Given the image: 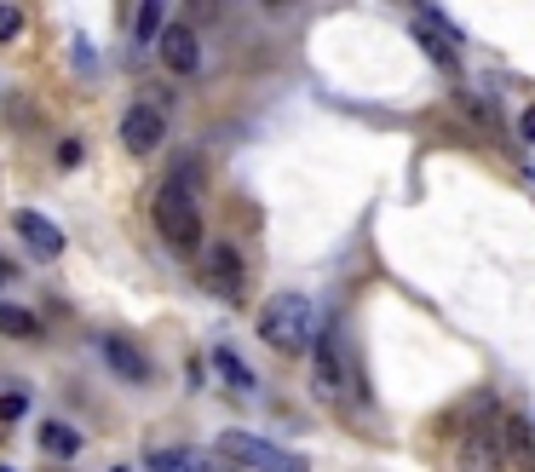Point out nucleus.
<instances>
[{
  "label": "nucleus",
  "mask_w": 535,
  "mask_h": 472,
  "mask_svg": "<svg viewBox=\"0 0 535 472\" xmlns=\"http://www.w3.org/2000/svg\"><path fill=\"white\" fill-rule=\"evenodd\" d=\"M317 334H323V323H317V306H311L305 294H271V300L259 306V340H265L271 352L305 357L317 346Z\"/></svg>",
  "instance_id": "1"
},
{
  "label": "nucleus",
  "mask_w": 535,
  "mask_h": 472,
  "mask_svg": "<svg viewBox=\"0 0 535 472\" xmlns=\"http://www.w3.org/2000/svg\"><path fill=\"white\" fill-rule=\"evenodd\" d=\"M156 231H162V242L173 248V254H196L202 248V208H196V190L185 185V179H162V190H156Z\"/></svg>",
  "instance_id": "2"
},
{
  "label": "nucleus",
  "mask_w": 535,
  "mask_h": 472,
  "mask_svg": "<svg viewBox=\"0 0 535 472\" xmlns=\"http://www.w3.org/2000/svg\"><path fill=\"white\" fill-rule=\"evenodd\" d=\"M461 472H507V444H501V415L489 409L461 432Z\"/></svg>",
  "instance_id": "3"
},
{
  "label": "nucleus",
  "mask_w": 535,
  "mask_h": 472,
  "mask_svg": "<svg viewBox=\"0 0 535 472\" xmlns=\"http://www.w3.org/2000/svg\"><path fill=\"white\" fill-rule=\"evenodd\" d=\"M219 455H225V461H242V467H254V472H305L300 455L265 444L254 432H219Z\"/></svg>",
  "instance_id": "4"
},
{
  "label": "nucleus",
  "mask_w": 535,
  "mask_h": 472,
  "mask_svg": "<svg viewBox=\"0 0 535 472\" xmlns=\"http://www.w3.org/2000/svg\"><path fill=\"white\" fill-rule=\"evenodd\" d=\"M311 386H317V398L328 403H346V346H340V329H328L317 334V346H311Z\"/></svg>",
  "instance_id": "5"
},
{
  "label": "nucleus",
  "mask_w": 535,
  "mask_h": 472,
  "mask_svg": "<svg viewBox=\"0 0 535 472\" xmlns=\"http://www.w3.org/2000/svg\"><path fill=\"white\" fill-rule=\"evenodd\" d=\"M167 139V121L156 104H133L127 116H121V144L133 150V156H156V144Z\"/></svg>",
  "instance_id": "6"
},
{
  "label": "nucleus",
  "mask_w": 535,
  "mask_h": 472,
  "mask_svg": "<svg viewBox=\"0 0 535 472\" xmlns=\"http://www.w3.org/2000/svg\"><path fill=\"white\" fill-rule=\"evenodd\" d=\"M202 271H208V288H219L225 300H242V294H248V271H242V254H236L231 242H213Z\"/></svg>",
  "instance_id": "7"
},
{
  "label": "nucleus",
  "mask_w": 535,
  "mask_h": 472,
  "mask_svg": "<svg viewBox=\"0 0 535 472\" xmlns=\"http://www.w3.org/2000/svg\"><path fill=\"white\" fill-rule=\"evenodd\" d=\"M156 52H162V64L173 75H196V70H202V41H196V29H190V24H167L162 41H156Z\"/></svg>",
  "instance_id": "8"
},
{
  "label": "nucleus",
  "mask_w": 535,
  "mask_h": 472,
  "mask_svg": "<svg viewBox=\"0 0 535 472\" xmlns=\"http://www.w3.org/2000/svg\"><path fill=\"white\" fill-rule=\"evenodd\" d=\"M12 225H18V236H24V248L35 254V260H58V254H64V231L52 225L47 213H29L24 208Z\"/></svg>",
  "instance_id": "9"
},
{
  "label": "nucleus",
  "mask_w": 535,
  "mask_h": 472,
  "mask_svg": "<svg viewBox=\"0 0 535 472\" xmlns=\"http://www.w3.org/2000/svg\"><path fill=\"white\" fill-rule=\"evenodd\" d=\"M501 444H507V467L535 472V415H501Z\"/></svg>",
  "instance_id": "10"
},
{
  "label": "nucleus",
  "mask_w": 535,
  "mask_h": 472,
  "mask_svg": "<svg viewBox=\"0 0 535 472\" xmlns=\"http://www.w3.org/2000/svg\"><path fill=\"white\" fill-rule=\"evenodd\" d=\"M104 357H110V369H116L127 386H144V380H150V357H144L127 334H104Z\"/></svg>",
  "instance_id": "11"
},
{
  "label": "nucleus",
  "mask_w": 535,
  "mask_h": 472,
  "mask_svg": "<svg viewBox=\"0 0 535 472\" xmlns=\"http://www.w3.org/2000/svg\"><path fill=\"white\" fill-rule=\"evenodd\" d=\"M415 35H420V47L432 52L438 64H455V47H449V41H455V29L443 24L438 12H420V18H415Z\"/></svg>",
  "instance_id": "12"
},
{
  "label": "nucleus",
  "mask_w": 535,
  "mask_h": 472,
  "mask_svg": "<svg viewBox=\"0 0 535 472\" xmlns=\"http://www.w3.org/2000/svg\"><path fill=\"white\" fill-rule=\"evenodd\" d=\"M41 449L58 455V461H75V455H81V432L64 426V421H41Z\"/></svg>",
  "instance_id": "13"
},
{
  "label": "nucleus",
  "mask_w": 535,
  "mask_h": 472,
  "mask_svg": "<svg viewBox=\"0 0 535 472\" xmlns=\"http://www.w3.org/2000/svg\"><path fill=\"white\" fill-rule=\"evenodd\" d=\"M213 369H219V380H225V386H236V392H254V375L242 369V357H236L231 346H213Z\"/></svg>",
  "instance_id": "14"
},
{
  "label": "nucleus",
  "mask_w": 535,
  "mask_h": 472,
  "mask_svg": "<svg viewBox=\"0 0 535 472\" xmlns=\"http://www.w3.org/2000/svg\"><path fill=\"white\" fill-rule=\"evenodd\" d=\"M0 334H6V340H35L41 323H35V311H24V306H0Z\"/></svg>",
  "instance_id": "15"
},
{
  "label": "nucleus",
  "mask_w": 535,
  "mask_h": 472,
  "mask_svg": "<svg viewBox=\"0 0 535 472\" xmlns=\"http://www.w3.org/2000/svg\"><path fill=\"white\" fill-rule=\"evenodd\" d=\"M144 472H202V467H196V455H185V449H150Z\"/></svg>",
  "instance_id": "16"
},
{
  "label": "nucleus",
  "mask_w": 535,
  "mask_h": 472,
  "mask_svg": "<svg viewBox=\"0 0 535 472\" xmlns=\"http://www.w3.org/2000/svg\"><path fill=\"white\" fill-rule=\"evenodd\" d=\"M133 29H139V41H162V0H144Z\"/></svg>",
  "instance_id": "17"
},
{
  "label": "nucleus",
  "mask_w": 535,
  "mask_h": 472,
  "mask_svg": "<svg viewBox=\"0 0 535 472\" xmlns=\"http://www.w3.org/2000/svg\"><path fill=\"white\" fill-rule=\"evenodd\" d=\"M18 35H24V12H18V6H0V47L18 41Z\"/></svg>",
  "instance_id": "18"
},
{
  "label": "nucleus",
  "mask_w": 535,
  "mask_h": 472,
  "mask_svg": "<svg viewBox=\"0 0 535 472\" xmlns=\"http://www.w3.org/2000/svg\"><path fill=\"white\" fill-rule=\"evenodd\" d=\"M24 415H29L24 392H0V421H24Z\"/></svg>",
  "instance_id": "19"
},
{
  "label": "nucleus",
  "mask_w": 535,
  "mask_h": 472,
  "mask_svg": "<svg viewBox=\"0 0 535 472\" xmlns=\"http://www.w3.org/2000/svg\"><path fill=\"white\" fill-rule=\"evenodd\" d=\"M58 162L75 167V162H81V144H75V139H70V144H58Z\"/></svg>",
  "instance_id": "20"
},
{
  "label": "nucleus",
  "mask_w": 535,
  "mask_h": 472,
  "mask_svg": "<svg viewBox=\"0 0 535 472\" xmlns=\"http://www.w3.org/2000/svg\"><path fill=\"white\" fill-rule=\"evenodd\" d=\"M518 133H524V139H535V104L524 110V116H518Z\"/></svg>",
  "instance_id": "21"
},
{
  "label": "nucleus",
  "mask_w": 535,
  "mask_h": 472,
  "mask_svg": "<svg viewBox=\"0 0 535 472\" xmlns=\"http://www.w3.org/2000/svg\"><path fill=\"white\" fill-rule=\"evenodd\" d=\"M12 277H18V271H12V260H6V254H0V288L12 283Z\"/></svg>",
  "instance_id": "22"
},
{
  "label": "nucleus",
  "mask_w": 535,
  "mask_h": 472,
  "mask_svg": "<svg viewBox=\"0 0 535 472\" xmlns=\"http://www.w3.org/2000/svg\"><path fill=\"white\" fill-rule=\"evenodd\" d=\"M0 472H12V467H0Z\"/></svg>",
  "instance_id": "23"
},
{
  "label": "nucleus",
  "mask_w": 535,
  "mask_h": 472,
  "mask_svg": "<svg viewBox=\"0 0 535 472\" xmlns=\"http://www.w3.org/2000/svg\"><path fill=\"white\" fill-rule=\"evenodd\" d=\"M116 472H121V467H116Z\"/></svg>",
  "instance_id": "24"
}]
</instances>
